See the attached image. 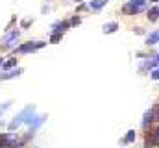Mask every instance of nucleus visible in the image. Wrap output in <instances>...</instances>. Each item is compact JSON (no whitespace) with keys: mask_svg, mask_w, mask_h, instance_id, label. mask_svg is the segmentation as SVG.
Listing matches in <instances>:
<instances>
[{"mask_svg":"<svg viewBox=\"0 0 159 148\" xmlns=\"http://www.w3.org/2000/svg\"><path fill=\"white\" fill-rule=\"evenodd\" d=\"M70 24H72V26L80 24V17H72V19H70Z\"/></svg>","mask_w":159,"mask_h":148,"instance_id":"nucleus-21","label":"nucleus"},{"mask_svg":"<svg viewBox=\"0 0 159 148\" xmlns=\"http://www.w3.org/2000/svg\"><path fill=\"white\" fill-rule=\"evenodd\" d=\"M43 46H46V43L44 41H35V43H24V44H20L19 48H17V52L19 54H30V52H35V50H39Z\"/></svg>","mask_w":159,"mask_h":148,"instance_id":"nucleus-2","label":"nucleus"},{"mask_svg":"<svg viewBox=\"0 0 159 148\" xmlns=\"http://www.w3.org/2000/svg\"><path fill=\"white\" fill-rule=\"evenodd\" d=\"M76 2H81V0H76Z\"/></svg>","mask_w":159,"mask_h":148,"instance_id":"nucleus-24","label":"nucleus"},{"mask_svg":"<svg viewBox=\"0 0 159 148\" xmlns=\"http://www.w3.org/2000/svg\"><path fill=\"white\" fill-rule=\"evenodd\" d=\"M157 117V108H152V109H148L146 113H144V118H143V126L146 128L150 122H154V120H157L156 118Z\"/></svg>","mask_w":159,"mask_h":148,"instance_id":"nucleus-6","label":"nucleus"},{"mask_svg":"<svg viewBox=\"0 0 159 148\" xmlns=\"http://www.w3.org/2000/svg\"><path fill=\"white\" fill-rule=\"evenodd\" d=\"M135 137H137V135H135V130H129V132H128V135L124 137V141H122V143H124V145H131V143L135 141Z\"/></svg>","mask_w":159,"mask_h":148,"instance_id":"nucleus-14","label":"nucleus"},{"mask_svg":"<svg viewBox=\"0 0 159 148\" xmlns=\"http://www.w3.org/2000/svg\"><path fill=\"white\" fill-rule=\"evenodd\" d=\"M17 65V59H9V61H4V69H13Z\"/></svg>","mask_w":159,"mask_h":148,"instance_id":"nucleus-16","label":"nucleus"},{"mask_svg":"<svg viewBox=\"0 0 159 148\" xmlns=\"http://www.w3.org/2000/svg\"><path fill=\"white\" fill-rule=\"evenodd\" d=\"M2 67H4V59L0 58V69H2Z\"/></svg>","mask_w":159,"mask_h":148,"instance_id":"nucleus-22","label":"nucleus"},{"mask_svg":"<svg viewBox=\"0 0 159 148\" xmlns=\"http://www.w3.org/2000/svg\"><path fill=\"white\" fill-rule=\"evenodd\" d=\"M129 2H131L133 6H144V4H146V0H129Z\"/></svg>","mask_w":159,"mask_h":148,"instance_id":"nucleus-20","label":"nucleus"},{"mask_svg":"<svg viewBox=\"0 0 159 148\" xmlns=\"http://www.w3.org/2000/svg\"><path fill=\"white\" fill-rule=\"evenodd\" d=\"M69 26H70V21H63V22L59 21V22H56V24L52 26V34H63Z\"/></svg>","mask_w":159,"mask_h":148,"instance_id":"nucleus-7","label":"nucleus"},{"mask_svg":"<svg viewBox=\"0 0 159 148\" xmlns=\"http://www.w3.org/2000/svg\"><path fill=\"white\" fill-rule=\"evenodd\" d=\"M150 78H152V80H159V67H157V69H154V71L150 72Z\"/></svg>","mask_w":159,"mask_h":148,"instance_id":"nucleus-18","label":"nucleus"},{"mask_svg":"<svg viewBox=\"0 0 159 148\" xmlns=\"http://www.w3.org/2000/svg\"><path fill=\"white\" fill-rule=\"evenodd\" d=\"M143 9H144V6H133L131 2L124 4V7H122V11H124L126 15H137V13H141Z\"/></svg>","mask_w":159,"mask_h":148,"instance_id":"nucleus-3","label":"nucleus"},{"mask_svg":"<svg viewBox=\"0 0 159 148\" xmlns=\"http://www.w3.org/2000/svg\"><path fill=\"white\" fill-rule=\"evenodd\" d=\"M34 111H35V108H34V106H28V108H24V109L20 111V113H19V115H17V117H15V118L9 122V126H7V128H9V132L17 130V128H19L22 122H26V117H30Z\"/></svg>","mask_w":159,"mask_h":148,"instance_id":"nucleus-1","label":"nucleus"},{"mask_svg":"<svg viewBox=\"0 0 159 148\" xmlns=\"http://www.w3.org/2000/svg\"><path fill=\"white\" fill-rule=\"evenodd\" d=\"M146 17H148L150 22H156V21L159 19V7H152V9H148V15H146Z\"/></svg>","mask_w":159,"mask_h":148,"instance_id":"nucleus-13","label":"nucleus"},{"mask_svg":"<svg viewBox=\"0 0 159 148\" xmlns=\"http://www.w3.org/2000/svg\"><path fill=\"white\" fill-rule=\"evenodd\" d=\"M104 34H113V32H117L119 30V24L117 22H107V24H104Z\"/></svg>","mask_w":159,"mask_h":148,"instance_id":"nucleus-12","label":"nucleus"},{"mask_svg":"<svg viewBox=\"0 0 159 148\" xmlns=\"http://www.w3.org/2000/svg\"><path fill=\"white\" fill-rule=\"evenodd\" d=\"M61 35H63V34H52L50 43H57V41H61Z\"/></svg>","mask_w":159,"mask_h":148,"instance_id":"nucleus-17","label":"nucleus"},{"mask_svg":"<svg viewBox=\"0 0 159 148\" xmlns=\"http://www.w3.org/2000/svg\"><path fill=\"white\" fill-rule=\"evenodd\" d=\"M19 35H20V32H19V30H13V32H9L7 35L0 41V46H13L11 43H13V41H15Z\"/></svg>","mask_w":159,"mask_h":148,"instance_id":"nucleus-4","label":"nucleus"},{"mask_svg":"<svg viewBox=\"0 0 159 148\" xmlns=\"http://www.w3.org/2000/svg\"><path fill=\"white\" fill-rule=\"evenodd\" d=\"M107 2H109V0H91V2H89V9L98 11V9H102Z\"/></svg>","mask_w":159,"mask_h":148,"instance_id":"nucleus-9","label":"nucleus"},{"mask_svg":"<svg viewBox=\"0 0 159 148\" xmlns=\"http://www.w3.org/2000/svg\"><path fill=\"white\" fill-rule=\"evenodd\" d=\"M19 74H22V69H20V67H17V69H11L9 72L0 74V78H2V80H11V78H15V76H19Z\"/></svg>","mask_w":159,"mask_h":148,"instance_id":"nucleus-10","label":"nucleus"},{"mask_svg":"<svg viewBox=\"0 0 159 148\" xmlns=\"http://www.w3.org/2000/svg\"><path fill=\"white\" fill-rule=\"evenodd\" d=\"M9 106H11V102H6V104H2V106H0V115H2L6 109H9Z\"/></svg>","mask_w":159,"mask_h":148,"instance_id":"nucleus-19","label":"nucleus"},{"mask_svg":"<svg viewBox=\"0 0 159 148\" xmlns=\"http://www.w3.org/2000/svg\"><path fill=\"white\" fill-rule=\"evenodd\" d=\"M154 145H159V128L146 135V145H144V148H152Z\"/></svg>","mask_w":159,"mask_h":148,"instance_id":"nucleus-5","label":"nucleus"},{"mask_svg":"<svg viewBox=\"0 0 159 148\" xmlns=\"http://www.w3.org/2000/svg\"><path fill=\"white\" fill-rule=\"evenodd\" d=\"M152 2H159V0H152Z\"/></svg>","mask_w":159,"mask_h":148,"instance_id":"nucleus-23","label":"nucleus"},{"mask_svg":"<svg viewBox=\"0 0 159 148\" xmlns=\"http://www.w3.org/2000/svg\"><path fill=\"white\" fill-rule=\"evenodd\" d=\"M44 120H46V117H35V118H34V122L30 124V133H34V132L39 128L41 124L44 122Z\"/></svg>","mask_w":159,"mask_h":148,"instance_id":"nucleus-11","label":"nucleus"},{"mask_svg":"<svg viewBox=\"0 0 159 148\" xmlns=\"http://www.w3.org/2000/svg\"><path fill=\"white\" fill-rule=\"evenodd\" d=\"M146 67H148V69H154V67H159V54L156 56V58H154V59H152V61H148V63H146Z\"/></svg>","mask_w":159,"mask_h":148,"instance_id":"nucleus-15","label":"nucleus"},{"mask_svg":"<svg viewBox=\"0 0 159 148\" xmlns=\"http://www.w3.org/2000/svg\"><path fill=\"white\" fill-rule=\"evenodd\" d=\"M157 43H159V30H154L152 34L146 35V44H148V46H154V44H157Z\"/></svg>","mask_w":159,"mask_h":148,"instance_id":"nucleus-8","label":"nucleus"}]
</instances>
